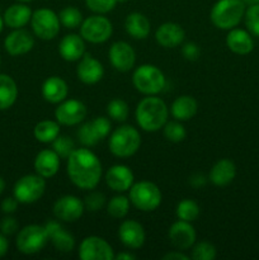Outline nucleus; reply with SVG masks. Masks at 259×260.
<instances>
[{"label": "nucleus", "mask_w": 259, "mask_h": 260, "mask_svg": "<svg viewBox=\"0 0 259 260\" xmlns=\"http://www.w3.org/2000/svg\"><path fill=\"white\" fill-rule=\"evenodd\" d=\"M68 175L80 189H94L101 182V160L86 147L75 149L68 157Z\"/></svg>", "instance_id": "obj_1"}, {"label": "nucleus", "mask_w": 259, "mask_h": 260, "mask_svg": "<svg viewBox=\"0 0 259 260\" xmlns=\"http://www.w3.org/2000/svg\"><path fill=\"white\" fill-rule=\"evenodd\" d=\"M135 116L140 128L146 132H156L168 122L169 109L161 98L147 95L137 104Z\"/></svg>", "instance_id": "obj_2"}, {"label": "nucleus", "mask_w": 259, "mask_h": 260, "mask_svg": "<svg viewBox=\"0 0 259 260\" xmlns=\"http://www.w3.org/2000/svg\"><path fill=\"white\" fill-rule=\"evenodd\" d=\"M245 10L243 0H218L211 9L210 19L218 29L230 30L241 22Z\"/></svg>", "instance_id": "obj_3"}, {"label": "nucleus", "mask_w": 259, "mask_h": 260, "mask_svg": "<svg viewBox=\"0 0 259 260\" xmlns=\"http://www.w3.org/2000/svg\"><path fill=\"white\" fill-rule=\"evenodd\" d=\"M108 145L114 156L130 157L141 146V135L134 126L124 124L112 132Z\"/></svg>", "instance_id": "obj_4"}, {"label": "nucleus", "mask_w": 259, "mask_h": 260, "mask_svg": "<svg viewBox=\"0 0 259 260\" xmlns=\"http://www.w3.org/2000/svg\"><path fill=\"white\" fill-rule=\"evenodd\" d=\"M132 83L137 91L145 95H156L165 88V76L157 66L144 63L132 74Z\"/></svg>", "instance_id": "obj_5"}, {"label": "nucleus", "mask_w": 259, "mask_h": 260, "mask_svg": "<svg viewBox=\"0 0 259 260\" xmlns=\"http://www.w3.org/2000/svg\"><path fill=\"white\" fill-rule=\"evenodd\" d=\"M161 192L155 183L141 180L130 188V202L142 212L155 211L161 203Z\"/></svg>", "instance_id": "obj_6"}, {"label": "nucleus", "mask_w": 259, "mask_h": 260, "mask_svg": "<svg viewBox=\"0 0 259 260\" xmlns=\"http://www.w3.org/2000/svg\"><path fill=\"white\" fill-rule=\"evenodd\" d=\"M46 190L45 178L36 174H28L19 178L13 188V194L18 202L23 205H30L41 200Z\"/></svg>", "instance_id": "obj_7"}, {"label": "nucleus", "mask_w": 259, "mask_h": 260, "mask_svg": "<svg viewBox=\"0 0 259 260\" xmlns=\"http://www.w3.org/2000/svg\"><path fill=\"white\" fill-rule=\"evenodd\" d=\"M48 234L45 226L28 225L19 230L17 235L18 250L25 255H33L42 250L48 241Z\"/></svg>", "instance_id": "obj_8"}, {"label": "nucleus", "mask_w": 259, "mask_h": 260, "mask_svg": "<svg viewBox=\"0 0 259 260\" xmlns=\"http://www.w3.org/2000/svg\"><path fill=\"white\" fill-rule=\"evenodd\" d=\"M30 25H32L36 37L50 41L58 35L61 23L58 19V15L53 10L47 9V8H41V9L35 10L32 13Z\"/></svg>", "instance_id": "obj_9"}, {"label": "nucleus", "mask_w": 259, "mask_h": 260, "mask_svg": "<svg viewBox=\"0 0 259 260\" xmlns=\"http://www.w3.org/2000/svg\"><path fill=\"white\" fill-rule=\"evenodd\" d=\"M113 25L103 14H94L83 20L80 24V36L90 43H103L111 38Z\"/></svg>", "instance_id": "obj_10"}, {"label": "nucleus", "mask_w": 259, "mask_h": 260, "mask_svg": "<svg viewBox=\"0 0 259 260\" xmlns=\"http://www.w3.org/2000/svg\"><path fill=\"white\" fill-rule=\"evenodd\" d=\"M79 258L81 260H113L112 246L99 236H88L79 246Z\"/></svg>", "instance_id": "obj_11"}, {"label": "nucleus", "mask_w": 259, "mask_h": 260, "mask_svg": "<svg viewBox=\"0 0 259 260\" xmlns=\"http://www.w3.org/2000/svg\"><path fill=\"white\" fill-rule=\"evenodd\" d=\"M86 106L78 99H65L55 109L56 121L63 126H75L85 119Z\"/></svg>", "instance_id": "obj_12"}, {"label": "nucleus", "mask_w": 259, "mask_h": 260, "mask_svg": "<svg viewBox=\"0 0 259 260\" xmlns=\"http://www.w3.org/2000/svg\"><path fill=\"white\" fill-rule=\"evenodd\" d=\"M108 57L112 66L121 73L132 70L136 62V52L132 46L124 41H117L109 47Z\"/></svg>", "instance_id": "obj_13"}, {"label": "nucleus", "mask_w": 259, "mask_h": 260, "mask_svg": "<svg viewBox=\"0 0 259 260\" xmlns=\"http://www.w3.org/2000/svg\"><path fill=\"white\" fill-rule=\"evenodd\" d=\"M53 215L63 222H75L83 216L84 202L75 196H62L53 205Z\"/></svg>", "instance_id": "obj_14"}, {"label": "nucleus", "mask_w": 259, "mask_h": 260, "mask_svg": "<svg viewBox=\"0 0 259 260\" xmlns=\"http://www.w3.org/2000/svg\"><path fill=\"white\" fill-rule=\"evenodd\" d=\"M35 46V37L32 33L23 28L13 29L4 40V47L9 55L20 56L29 52Z\"/></svg>", "instance_id": "obj_15"}, {"label": "nucleus", "mask_w": 259, "mask_h": 260, "mask_svg": "<svg viewBox=\"0 0 259 260\" xmlns=\"http://www.w3.org/2000/svg\"><path fill=\"white\" fill-rule=\"evenodd\" d=\"M76 75L81 83L91 85L102 80L104 75V68L101 61L93 57L90 53L85 52L76 66Z\"/></svg>", "instance_id": "obj_16"}, {"label": "nucleus", "mask_w": 259, "mask_h": 260, "mask_svg": "<svg viewBox=\"0 0 259 260\" xmlns=\"http://www.w3.org/2000/svg\"><path fill=\"white\" fill-rule=\"evenodd\" d=\"M169 240L178 250H187L196 243L195 228L187 221L178 220L169 229Z\"/></svg>", "instance_id": "obj_17"}, {"label": "nucleus", "mask_w": 259, "mask_h": 260, "mask_svg": "<svg viewBox=\"0 0 259 260\" xmlns=\"http://www.w3.org/2000/svg\"><path fill=\"white\" fill-rule=\"evenodd\" d=\"M118 236L121 243L128 249H140L146 239L142 225L135 220L123 221L119 225Z\"/></svg>", "instance_id": "obj_18"}, {"label": "nucleus", "mask_w": 259, "mask_h": 260, "mask_svg": "<svg viewBox=\"0 0 259 260\" xmlns=\"http://www.w3.org/2000/svg\"><path fill=\"white\" fill-rule=\"evenodd\" d=\"M46 231L48 234L51 243L55 246V249L61 253H70L75 248V239L70 233L65 230L60 222L56 220H51L46 222Z\"/></svg>", "instance_id": "obj_19"}, {"label": "nucleus", "mask_w": 259, "mask_h": 260, "mask_svg": "<svg viewBox=\"0 0 259 260\" xmlns=\"http://www.w3.org/2000/svg\"><path fill=\"white\" fill-rule=\"evenodd\" d=\"M106 183L114 192H126L134 184V173L126 165H113L106 173Z\"/></svg>", "instance_id": "obj_20"}, {"label": "nucleus", "mask_w": 259, "mask_h": 260, "mask_svg": "<svg viewBox=\"0 0 259 260\" xmlns=\"http://www.w3.org/2000/svg\"><path fill=\"white\" fill-rule=\"evenodd\" d=\"M185 38V32L183 27L178 23L167 22L157 27L155 32V40L161 47L175 48L182 45Z\"/></svg>", "instance_id": "obj_21"}, {"label": "nucleus", "mask_w": 259, "mask_h": 260, "mask_svg": "<svg viewBox=\"0 0 259 260\" xmlns=\"http://www.w3.org/2000/svg\"><path fill=\"white\" fill-rule=\"evenodd\" d=\"M58 53L61 57L69 62L79 61L85 53V42L81 36L70 33L62 37L58 45Z\"/></svg>", "instance_id": "obj_22"}, {"label": "nucleus", "mask_w": 259, "mask_h": 260, "mask_svg": "<svg viewBox=\"0 0 259 260\" xmlns=\"http://www.w3.org/2000/svg\"><path fill=\"white\" fill-rule=\"evenodd\" d=\"M33 167H35L36 173L45 179L52 178L57 174L60 169V156L52 149L42 150L36 156Z\"/></svg>", "instance_id": "obj_23"}, {"label": "nucleus", "mask_w": 259, "mask_h": 260, "mask_svg": "<svg viewBox=\"0 0 259 260\" xmlns=\"http://www.w3.org/2000/svg\"><path fill=\"white\" fill-rule=\"evenodd\" d=\"M68 83L60 76H50L42 84V96L51 104H58L68 98Z\"/></svg>", "instance_id": "obj_24"}, {"label": "nucleus", "mask_w": 259, "mask_h": 260, "mask_svg": "<svg viewBox=\"0 0 259 260\" xmlns=\"http://www.w3.org/2000/svg\"><path fill=\"white\" fill-rule=\"evenodd\" d=\"M226 46L236 55H248L253 51L254 41L251 35L240 28H233L226 36Z\"/></svg>", "instance_id": "obj_25"}, {"label": "nucleus", "mask_w": 259, "mask_h": 260, "mask_svg": "<svg viewBox=\"0 0 259 260\" xmlns=\"http://www.w3.org/2000/svg\"><path fill=\"white\" fill-rule=\"evenodd\" d=\"M32 10L28 5L24 3H17L13 4L5 10L4 15V23L12 29H18V28H23L30 22L32 18Z\"/></svg>", "instance_id": "obj_26"}, {"label": "nucleus", "mask_w": 259, "mask_h": 260, "mask_svg": "<svg viewBox=\"0 0 259 260\" xmlns=\"http://www.w3.org/2000/svg\"><path fill=\"white\" fill-rule=\"evenodd\" d=\"M124 29L135 40H145L150 35L151 24L146 15L139 12H134L126 17Z\"/></svg>", "instance_id": "obj_27"}, {"label": "nucleus", "mask_w": 259, "mask_h": 260, "mask_svg": "<svg viewBox=\"0 0 259 260\" xmlns=\"http://www.w3.org/2000/svg\"><path fill=\"white\" fill-rule=\"evenodd\" d=\"M235 164L230 159H221L211 169L210 180L217 187H225L235 179Z\"/></svg>", "instance_id": "obj_28"}, {"label": "nucleus", "mask_w": 259, "mask_h": 260, "mask_svg": "<svg viewBox=\"0 0 259 260\" xmlns=\"http://www.w3.org/2000/svg\"><path fill=\"white\" fill-rule=\"evenodd\" d=\"M198 109L197 101L190 95H180L173 102L172 104V116L177 121L184 122L189 121L190 118L196 116Z\"/></svg>", "instance_id": "obj_29"}, {"label": "nucleus", "mask_w": 259, "mask_h": 260, "mask_svg": "<svg viewBox=\"0 0 259 260\" xmlns=\"http://www.w3.org/2000/svg\"><path fill=\"white\" fill-rule=\"evenodd\" d=\"M18 98V86L12 76L0 74V111L9 109Z\"/></svg>", "instance_id": "obj_30"}, {"label": "nucleus", "mask_w": 259, "mask_h": 260, "mask_svg": "<svg viewBox=\"0 0 259 260\" xmlns=\"http://www.w3.org/2000/svg\"><path fill=\"white\" fill-rule=\"evenodd\" d=\"M36 140L42 144H52L53 140L60 135V123L57 121H51V119H43L38 122L33 129Z\"/></svg>", "instance_id": "obj_31"}, {"label": "nucleus", "mask_w": 259, "mask_h": 260, "mask_svg": "<svg viewBox=\"0 0 259 260\" xmlns=\"http://www.w3.org/2000/svg\"><path fill=\"white\" fill-rule=\"evenodd\" d=\"M175 213H177V217L179 220L187 221V222H193V221H196L198 218L201 210L197 202L187 198V200H183L178 203L177 208H175Z\"/></svg>", "instance_id": "obj_32"}, {"label": "nucleus", "mask_w": 259, "mask_h": 260, "mask_svg": "<svg viewBox=\"0 0 259 260\" xmlns=\"http://www.w3.org/2000/svg\"><path fill=\"white\" fill-rule=\"evenodd\" d=\"M58 19L60 23L68 29H75V28L80 27L83 23V15L81 12L75 7H66L58 14Z\"/></svg>", "instance_id": "obj_33"}, {"label": "nucleus", "mask_w": 259, "mask_h": 260, "mask_svg": "<svg viewBox=\"0 0 259 260\" xmlns=\"http://www.w3.org/2000/svg\"><path fill=\"white\" fill-rule=\"evenodd\" d=\"M130 200L124 196H114L107 205V212L113 218H123L128 213Z\"/></svg>", "instance_id": "obj_34"}, {"label": "nucleus", "mask_w": 259, "mask_h": 260, "mask_svg": "<svg viewBox=\"0 0 259 260\" xmlns=\"http://www.w3.org/2000/svg\"><path fill=\"white\" fill-rule=\"evenodd\" d=\"M52 150L60 156V159H68L75 150V142L66 135H58L52 141Z\"/></svg>", "instance_id": "obj_35"}, {"label": "nucleus", "mask_w": 259, "mask_h": 260, "mask_svg": "<svg viewBox=\"0 0 259 260\" xmlns=\"http://www.w3.org/2000/svg\"><path fill=\"white\" fill-rule=\"evenodd\" d=\"M107 113L114 121L124 122L130 113L128 104L123 99H113L107 106Z\"/></svg>", "instance_id": "obj_36"}, {"label": "nucleus", "mask_w": 259, "mask_h": 260, "mask_svg": "<svg viewBox=\"0 0 259 260\" xmlns=\"http://www.w3.org/2000/svg\"><path fill=\"white\" fill-rule=\"evenodd\" d=\"M163 128H164L165 139L170 142H182L187 136V131L180 121L167 122Z\"/></svg>", "instance_id": "obj_37"}, {"label": "nucleus", "mask_w": 259, "mask_h": 260, "mask_svg": "<svg viewBox=\"0 0 259 260\" xmlns=\"http://www.w3.org/2000/svg\"><path fill=\"white\" fill-rule=\"evenodd\" d=\"M244 19L249 33L259 37V4L249 5L244 14Z\"/></svg>", "instance_id": "obj_38"}, {"label": "nucleus", "mask_w": 259, "mask_h": 260, "mask_svg": "<svg viewBox=\"0 0 259 260\" xmlns=\"http://www.w3.org/2000/svg\"><path fill=\"white\" fill-rule=\"evenodd\" d=\"M192 258L195 260H213L216 258V248L211 243L201 241L193 248Z\"/></svg>", "instance_id": "obj_39"}, {"label": "nucleus", "mask_w": 259, "mask_h": 260, "mask_svg": "<svg viewBox=\"0 0 259 260\" xmlns=\"http://www.w3.org/2000/svg\"><path fill=\"white\" fill-rule=\"evenodd\" d=\"M78 137H79V141L86 147L95 146V145L99 142V139L96 137L90 122H86V123L81 124L80 128L78 129Z\"/></svg>", "instance_id": "obj_40"}, {"label": "nucleus", "mask_w": 259, "mask_h": 260, "mask_svg": "<svg viewBox=\"0 0 259 260\" xmlns=\"http://www.w3.org/2000/svg\"><path fill=\"white\" fill-rule=\"evenodd\" d=\"M117 3V0H85L86 8L95 14H107L112 12Z\"/></svg>", "instance_id": "obj_41"}, {"label": "nucleus", "mask_w": 259, "mask_h": 260, "mask_svg": "<svg viewBox=\"0 0 259 260\" xmlns=\"http://www.w3.org/2000/svg\"><path fill=\"white\" fill-rule=\"evenodd\" d=\"M104 205H106V197L101 192L89 193L84 200V207L90 212H96V211L102 210Z\"/></svg>", "instance_id": "obj_42"}, {"label": "nucleus", "mask_w": 259, "mask_h": 260, "mask_svg": "<svg viewBox=\"0 0 259 260\" xmlns=\"http://www.w3.org/2000/svg\"><path fill=\"white\" fill-rule=\"evenodd\" d=\"M91 126H93L94 132H95L96 137L99 139V141H102L103 139H106L107 136L111 132V121H109L107 117H96L95 119L90 121Z\"/></svg>", "instance_id": "obj_43"}, {"label": "nucleus", "mask_w": 259, "mask_h": 260, "mask_svg": "<svg viewBox=\"0 0 259 260\" xmlns=\"http://www.w3.org/2000/svg\"><path fill=\"white\" fill-rule=\"evenodd\" d=\"M18 229H19V223H18V221L15 220L14 217H12V216H7V217L3 218L2 222H0V231H2V234H4L5 236L13 235V234L17 233Z\"/></svg>", "instance_id": "obj_44"}, {"label": "nucleus", "mask_w": 259, "mask_h": 260, "mask_svg": "<svg viewBox=\"0 0 259 260\" xmlns=\"http://www.w3.org/2000/svg\"><path fill=\"white\" fill-rule=\"evenodd\" d=\"M201 50L198 47L197 43L195 42H187L185 45H183L182 47V55L185 60L188 61H196L200 57Z\"/></svg>", "instance_id": "obj_45"}, {"label": "nucleus", "mask_w": 259, "mask_h": 260, "mask_svg": "<svg viewBox=\"0 0 259 260\" xmlns=\"http://www.w3.org/2000/svg\"><path fill=\"white\" fill-rule=\"evenodd\" d=\"M18 205H19V202H18V200L14 197V196H13V197L5 198V200L2 202L3 212L7 213V215L14 213L15 211H17Z\"/></svg>", "instance_id": "obj_46"}, {"label": "nucleus", "mask_w": 259, "mask_h": 260, "mask_svg": "<svg viewBox=\"0 0 259 260\" xmlns=\"http://www.w3.org/2000/svg\"><path fill=\"white\" fill-rule=\"evenodd\" d=\"M163 259L164 260H188L189 259V256L183 254L180 250H175V251H170V253L165 254V255L163 256Z\"/></svg>", "instance_id": "obj_47"}, {"label": "nucleus", "mask_w": 259, "mask_h": 260, "mask_svg": "<svg viewBox=\"0 0 259 260\" xmlns=\"http://www.w3.org/2000/svg\"><path fill=\"white\" fill-rule=\"evenodd\" d=\"M8 250H9V241L4 234H0V258H3Z\"/></svg>", "instance_id": "obj_48"}, {"label": "nucleus", "mask_w": 259, "mask_h": 260, "mask_svg": "<svg viewBox=\"0 0 259 260\" xmlns=\"http://www.w3.org/2000/svg\"><path fill=\"white\" fill-rule=\"evenodd\" d=\"M205 183H206V178L201 174H197L195 175V177L190 178V184L195 185V187H201V185H203Z\"/></svg>", "instance_id": "obj_49"}, {"label": "nucleus", "mask_w": 259, "mask_h": 260, "mask_svg": "<svg viewBox=\"0 0 259 260\" xmlns=\"http://www.w3.org/2000/svg\"><path fill=\"white\" fill-rule=\"evenodd\" d=\"M114 259L117 260H135L136 256L131 253H119L118 255H114Z\"/></svg>", "instance_id": "obj_50"}, {"label": "nucleus", "mask_w": 259, "mask_h": 260, "mask_svg": "<svg viewBox=\"0 0 259 260\" xmlns=\"http://www.w3.org/2000/svg\"><path fill=\"white\" fill-rule=\"evenodd\" d=\"M245 3V5H254V4H259V0H243Z\"/></svg>", "instance_id": "obj_51"}, {"label": "nucleus", "mask_w": 259, "mask_h": 260, "mask_svg": "<svg viewBox=\"0 0 259 260\" xmlns=\"http://www.w3.org/2000/svg\"><path fill=\"white\" fill-rule=\"evenodd\" d=\"M4 189H5V180L0 177V194L4 192Z\"/></svg>", "instance_id": "obj_52"}, {"label": "nucleus", "mask_w": 259, "mask_h": 260, "mask_svg": "<svg viewBox=\"0 0 259 260\" xmlns=\"http://www.w3.org/2000/svg\"><path fill=\"white\" fill-rule=\"evenodd\" d=\"M4 18H3V15L0 14V33L3 32V28H4Z\"/></svg>", "instance_id": "obj_53"}, {"label": "nucleus", "mask_w": 259, "mask_h": 260, "mask_svg": "<svg viewBox=\"0 0 259 260\" xmlns=\"http://www.w3.org/2000/svg\"><path fill=\"white\" fill-rule=\"evenodd\" d=\"M17 2H19V3H29V2H32V0H17Z\"/></svg>", "instance_id": "obj_54"}, {"label": "nucleus", "mask_w": 259, "mask_h": 260, "mask_svg": "<svg viewBox=\"0 0 259 260\" xmlns=\"http://www.w3.org/2000/svg\"><path fill=\"white\" fill-rule=\"evenodd\" d=\"M117 2H118V3H124V2H127V0H117Z\"/></svg>", "instance_id": "obj_55"}, {"label": "nucleus", "mask_w": 259, "mask_h": 260, "mask_svg": "<svg viewBox=\"0 0 259 260\" xmlns=\"http://www.w3.org/2000/svg\"><path fill=\"white\" fill-rule=\"evenodd\" d=\"M0 65H2V60H0Z\"/></svg>", "instance_id": "obj_56"}]
</instances>
